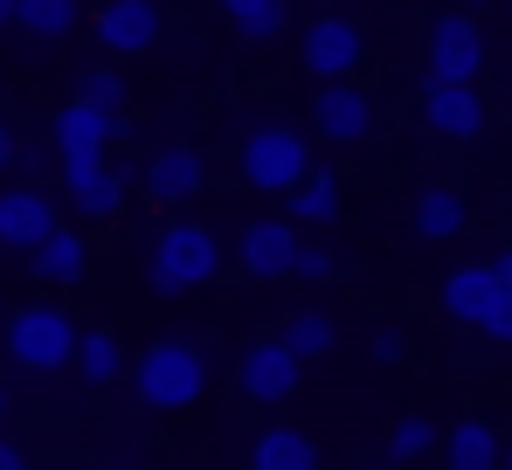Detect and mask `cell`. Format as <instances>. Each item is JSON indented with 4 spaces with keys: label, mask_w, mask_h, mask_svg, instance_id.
I'll list each match as a JSON object with an SVG mask.
<instances>
[{
    "label": "cell",
    "mask_w": 512,
    "mask_h": 470,
    "mask_svg": "<svg viewBox=\"0 0 512 470\" xmlns=\"http://www.w3.org/2000/svg\"><path fill=\"white\" fill-rule=\"evenodd\" d=\"M132 388L146 408H194L201 394H208V360H201V346L194 339H153L139 360H132Z\"/></svg>",
    "instance_id": "cell-1"
},
{
    "label": "cell",
    "mask_w": 512,
    "mask_h": 470,
    "mask_svg": "<svg viewBox=\"0 0 512 470\" xmlns=\"http://www.w3.org/2000/svg\"><path fill=\"white\" fill-rule=\"evenodd\" d=\"M77 332L84 325L63 305H21V312H7V360L28 367V374H56L77 353Z\"/></svg>",
    "instance_id": "cell-2"
},
{
    "label": "cell",
    "mask_w": 512,
    "mask_h": 470,
    "mask_svg": "<svg viewBox=\"0 0 512 470\" xmlns=\"http://www.w3.org/2000/svg\"><path fill=\"white\" fill-rule=\"evenodd\" d=\"M222 270V242L201 229V222H167L153 242V291L180 298V291H201L208 277Z\"/></svg>",
    "instance_id": "cell-3"
},
{
    "label": "cell",
    "mask_w": 512,
    "mask_h": 470,
    "mask_svg": "<svg viewBox=\"0 0 512 470\" xmlns=\"http://www.w3.org/2000/svg\"><path fill=\"white\" fill-rule=\"evenodd\" d=\"M305 173H312L305 132H291V125H256L250 139H243V180H250L256 194H291Z\"/></svg>",
    "instance_id": "cell-4"
},
{
    "label": "cell",
    "mask_w": 512,
    "mask_h": 470,
    "mask_svg": "<svg viewBox=\"0 0 512 470\" xmlns=\"http://www.w3.org/2000/svg\"><path fill=\"white\" fill-rule=\"evenodd\" d=\"M485 70V35L471 14H436L429 21V83H478Z\"/></svg>",
    "instance_id": "cell-5"
},
{
    "label": "cell",
    "mask_w": 512,
    "mask_h": 470,
    "mask_svg": "<svg viewBox=\"0 0 512 470\" xmlns=\"http://www.w3.org/2000/svg\"><path fill=\"white\" fill-rule=\"evenodd\" d=\"M305 70L319 83H346L353 70H360V56H367V42H360V28L346 21V14H319L312 28H305Z\"/></svg>",
    "instance_id": "cell-6"
},
{
    "label": "cell",
    "mask_w": 512,
    "mask_h": 470,
    "mask_svg": "<svg viewBox=\"0 0 512 470\" xmlns=\"http://www.w3.org/2000/svg\"><path fill=\"white\" fill-rule=\"evenodd\" d=\"M423 125L436 139H450V146L478 139V132H485V97H478V83H429L423 90Z\"/></svg>",
    "instance_id": "cell-7"
},
{
    "label": "cell",
    "mask_w": 512,
    "mask_h": 470,
    "mask_svg": "<svg viewBox=\"0 0 512 470\" xmlns=\"http://www.w3.org/2000/svg\"><path fill=\"white\" fill-rule=\"evenodd\" d=\"M97 42H104V56H146L160 42V0H104Z\"/></svg>",
    "instance_id": "cell-8"
},
{
    "label": "cell",
    "mask_w": 512,
    "mask_h": 470,
    "mask_svg": "<svg viewBox=\"0 0 512 470\" xmlns=\"http://www.w3.org/2000/svg\"><path fill=\"white\" fill-rule=\"evenodd\" d=\"M298 374H305V360H298L284 339H256L250 353H243V394L263 401V408L291 401V394H298Z\"/></svg>",
    "instance_id": "cell-9"
},
{
    "label": "cell",
    "mask_w": 512,
    "mask_h": 470,
    "mask_svg": "<svg viewBox=\"0 0 512 470\" xmlns=\"http://www.w3.org/2000/svg\"><path fill=\"white\" fill-rule=\"evenodd\" d=\"M312 125H319V139H333V146H360V139L374 132V104H367V90H353V77L346 83H319Z\"/></svg>",
    "instance_id": "cell-10"
},
{
    "label": "cell",
    "mask_w": 512,
    "mask_h": 470,
    "mask_svg": "<svg viewBox=\"0 0 512 470\" xmlns=\"http://www.w3.org/2000/svg\"><path fill=\"white\" fill-rule=\"evenodd\" d=\"M63 187H70V201H77L84 222H111V215L125 208V194H132L125 166H104V159H77V166H63Z\"/></svg>",
    "instance_id": "cell-11"
},
{
    "label": "cell",
    "mask_w": 512,
    "mask_h": 470,
    "mask_svg": "<svg viewBox=\"0 0 512 470\" xmlns=\"http://www.w3.org/2000/svg\"><path fill=\"white\" fill-rule=\"evenodd\" d=\"M111 132H118V118L97 111V104H84V97H70V104L56 111V153H63V166H77V159H104Z\"/></svg>",
    "instance_id": "cell-12"
},
{
    "label": "cell",
    "mask_w": 512,
    "mask_h": 470,
    "mask_svg": "<svg viewBox=\"0 0 512 470\" xmlns=\"http://www.w3.org/2000/svg\"><path fill=\"white\" fill-rule=\"evenodd\" d=\"M291 256H298V229H291L284 215L250 222V229L236 235V263H243L250 277H291Z\"/></svg>",
    "instance_id": "cell-13"
},
{
    "label": "cell",
    "mask_w": 512,
    "mask_h": 470,
    "mask_svg": "<svg viewBox=\"0 0 512 470\" xmlns=\"http://www.w3.org/2000/svg\"><path fill=\"white\" fill-rule=\"evenodd\" d=\"M492 298H499L492 263H457V270L436 284V305H443V318H457V325H478V318L492 312Z\"/></svg>",
    "instance_id": "cell-14"
},
{
    "label": "cell",
    "mask_w": 512,
    "mask_h": 470,
    "mask_svg": "<svg viewBox=\"0 0 512 470\" xmlns=\"http://www.w3.org/2000/svg\"><path fill=\"white\" fill-rule=\"evenodd\" d=\"M49 229H56L49 194H35V187H7V194H0V249H21V256H28Z\"/></svg>",
    "instance_id": "cell-15"
},
{
    "label": "cell",
    "mask_w": 512,
    "mask_h": 470,
    "mask_svg": "<svg viewBox=\"0 0 512 470\" xmlns=\"http://www.w3.org/2000/svg\"><path fill=\"white\" fill-rule=\"evenodd\" d=\"M146 194L167 201V208L194 201V194H201V153H194V146H160L153 166H146Z\"/></svg>",
    "instance_id": "cell-16"
},
{
    "label": "cell",
    "mask_w": 512,
    "mask_h": 470,
    "mask_svg": "<svg viewBox=\"0 0 512 470\" xmlns=\"http://www.w3.org/2000/svg\"><path fill=\"white\" fill-rule=\"evenodd\" d=\"M28 263H35V277H42V284H77V277H84V263H90V242L77 229H63V222H56V229L28 249Z\"/></svg>",
    "instance_id": "cell-17"
},
{
    "label": "cell",
    "mask_w": 512,
    "mask_h": 470,
    "mask_svg": "<svg viewBox=\"0 0 512 470\" xmlns=\"http://www.w3.org/2000/svg\"><path fill=\"white\" fill-rule=\"evenodd\" d=\"M499 443H506V436H499L492 422L471 415V422H450L436 450H443V464H450V470H499Z\"/></svg>",
    "instance_id": "cell-18"
},
{
    "label": "cell",
    "mask_w": 512,
    "mask_h": 470,
    "mask_svg": "<svg viewBox=\"0 0 512 470\" xmlns=\"http://www.w3.org/2000/svg\"><path fill=\"white\" fill-rule=\"evenodd\" d=\"M250 470H319V443L305 429L277 422V429H263L250 443Z\"/></svg>",
    "instance_id": "cell-19"
},
{
    "label": "cell",
    "mask_w": 512,
    "mask_h": 470,
    "mask_svg": "<svg viewBox=\"0 0 512 470\" xmlns=\"http://www.w3.org/2000/svg\"><path fill=\"white\" fill-rule=\"evenodd\" d=\"M409 222H416L423 242H450V235L471 229V208H464V194H457V187H423V194H416V208H409Z\"/></svg>",
    "instance_id": "cell-20"
},
{
    "label": "cell",
    "mask_w": 512,
    "mask_h": 470,
    "mask_svg": "<svg viewBox=\"0 0 512 470\" xmlns=\"http://www.w3.org/2000/svg\"><path fill=\"white\" fill-rule=\"evenodd\" d=\"M284 222H340V173L333 166H312L284 194Z\"/></svg>",
    "instance_id": "cell-21"
},
{
    "label": "cell",
    "mask_w": 512,
    "mask_h": 470,
    "mask_svg": "<svg viewBox=\"0 0 512 470\" xmlns=\"http://www.w3.org/2000/svg\"><path fill=\"white\" fill-rule=\"evenodd\" d=\"M77 21H84V0H14V28L35 42H63L77 35Z\"/></svg>",
    "instance_id": "cell-22"
},
{
    "label": "cell",
    "mask_w": 512,
    "mask_h": 470,
    "mask_svg": "<svg viewBox=\"0 0 512 470\" xmlns=\"http://www.w3.org/2000/svg\"><path fill=\"white\" fill-rule=\"evenodd\" d=\"M70 367L84 374L90 388H111V381H118V367H125V353H118V332H77V353H70Z\"/></svg>",
    "instance_id": "cell-23"
},
{
    "label": "cell",
    "mask_w": 512,
    "mask_h": 470,
    "mask_svg": "<svg viewBox=\"0 0 512 470\" xmlns=\"http://www.w3.org/2000/svg\"><path fill=\"white\" fill-rule=\"evenodd\" d=\"M222 14L243 42H277L284 35V0H222Z\"/></svg>",
    "instance_id": "cell-24"
},
{
    "label": "cell",
    "mask_w": 512,
    "mask_h": 470,
    "mask_svg": "<svg viewBox=\"0 0 512 470\" xmlns=\"http://www.w3.org/2000/svg\"><path fill=\"white\" fill-rule=\"evenodd\" d=\"M333 339H340V325L326 312H298L291 325H284V346L298 353V360H319V353H333Z\"/></svg>",
    "instance_id": "cell-25"
},
{
    "label": "cell",
    "mask_w": 512,
    "mask_h": 470,
    "mask_svg": "<svg viewBox=\"0 0 512 470\" xmlns=\"http://www.w3.org/2000/svg\"><path fill=\"white\" fill-rule=\"evenodd\" d=\"M436 443H443V429H436L429 415H402V422L388 429V457H395V464H416V457H429Z\"/></svg>",
    "instance_id": "cell-26"
},
{
    "label": "cell",
    "mask_w": 512,
    "mask_h": 470,
    "mask_svg": "<svg viewBox=\"0 0 512 470\" xmlns=\"http://www.w3.org/2000/svg\"><path fill=\"white\" fill-rule=\"evenodd\" d=\"M77 97H84V104H97V111H111V118H118V111H125V77L97 63V70H84V77H77Z\"/></svg>",
    "instance_id": "cell-27"
},
{
    "label": "cell",
    "mask_w": 512,
    "mask_h": 470,
    "mask_svg": "<svg viewBox=\"0 0 512 470\" xmlns=\"http://www.w3.org/2000/svg\"><path fill=\"white\" fill-rule=\"evenodd\" d=\"M340 270H346V256H333L326 242H298V256H291V277H305V284H326Z\"/></svg>",
    "instance_id": "cell-28"
},
{
    "label": "cell",
    "mask_w": 512,
    "mask_h": 470,
    "mask_svg": "<svg viewBox=\"0 0 512 470\" xmlns=\"http://www.w3.org/2000/svg\"><path fill=\"white\" fill-rule=\"evenodd\" d=\"M478 332L492 339V346H512V291L499 284V298H492V312L478 318Z\"/></svg>",
    "instance_id": "cell-29"
},
{
    "label": "cell",
    "mask_w": 512,
    "mask_h": 470,
    "mask_svg": "<svg viewBox=\"0 0 512 470\" xmlns=\"http://www.w3.org/2000/svg\"><path fill=\"white\" fill-rule=\"evenodd\" d=\"M367 353H374V360H381V367H395V360H402V353H409V339H402V325H381V332H374V339H367Z\"/></svg>",
    "instance_id": "cell-30"
},
{
    "label": "cell",
    "mask_w": 512,
    "mask_h": 470,
    "mask_svg": "<svg viewBox=\"0 0 512 470\" xmlns=\"http://www.w3.org/2000/svg\"><path fill=\"white\" fill-rule=\"evenodd\" d=\"M492 277H499V284H506V291H512V242H506V249H499V256H492Z\"/></svg>",
    "instance_id": "cell-31"
},
{
    "label": "cell",
    "mask_w": 512,
    "mask_h": 470,
    "mask_svg": "<svg viewBox=\"0 0 512 470\" xmlns=\"http://www.w3.org/2000/svg\"><path fill=\"white\" fill-rule=\"evenodd\" d=\"M14 159H21V139H14V132L0 125V166H14Z\"/></svg>",
    "instance_id": "cell-32"
},
{
    "label": "cell",
    "mask_w": 512,
    "mask_h": 470,
    "mask_svg": "<svg viewBox=\"0 0 512 470\" xmlns=\"http://www.w3.org/2000/svg\"><path fill=\"white\" fill-rule=\"evenodd\" d=\"M0 470H28V464H21V450H14L7 436H0Z\"/></svg>",
    "instance_id": "cell-33"
},
{
    "label": "cell",
    "mask_w": 512,
    "mask_h": 470,
    "mask_svg": "<svg viewBox=\"0 0 512 470\" xmlns=\"http://www.w3.org/2000/svg\"><path fill=\"white\" fill-rule=\"evenodd\" d=\"M499 464H506V470H512V436H506V443H499Z\"/></svg>",
    "instance_id": "cell-34"
},
{
    "label": "cell",
    "mask_w": 512,
    "mask_h": 470,
    "mask_svg": "<svg viewBox=\"0 0 512 470\" xmlns=\"http://www.w3.org/2000/svg\"><path fill=\"white\" fill-rule=\"evenodd\" d=\"M7 21H14V0H0V28H7Z\"/></svg>",
    "instance_id": "cell-35"
},
{
    "label": "cell",
    "mask_w": 512,
    "mask_h": 470,
    "mask_svg": "<svg viewBox=\"0 0 512 470\" xmlns=\"http://www.w3.org/2000/svg\"><path fill=\"white\" fill-rule=\"evenodd\" d=\"M0 415H7V381H0Z\"/></svg>",
    "instance_id": "cell-36"
},
{
    "label": "cell",
    "mask_w": 512,
    "mask_h": 470,
    "mask_svg": "<svg viewBox=\"0 0 512 470\" xmlns=\"http://www.w3.org/2000/svg\"><path fill=\"white\" fill-rule=\"evenodd\" d=\"M0 318H7V298H0Z\"/></svg>",
    "instance_id": "cell-37"
},
{
    "label": "cell",
    "mask_w": 512,
    "mask_h": 470,
    "mask_svg": "<svg viewBox=\"0 0 512 470\" xmlns=\"http://www.w3.org/2000/svg\"><path fill=\"white\" fill-rule=\"evenodd\" d=\"M388 470H395V464H388Z\"/></svg>",
    "instance_id": "cell-38"
}]
</instances>
